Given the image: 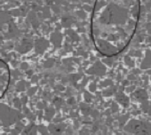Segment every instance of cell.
I'll return each instance as SVG.
<instances>
[{
  "label": "cell",
  "mask_w": 151,
  "mask_h": 135,
  "mask_svg": "<svg viewBox=\"0 0 151 135\" xmlns=\"http://www.w3.org/2000/svg\"><path fill=\"white\" fill-rule=\"evenodd\" d=\"M140 0H95L90 33L95 50L111 58L123 52L136 35Z\"/></svg>",
  "instance_id": "1"
},
{
  "label": "cell",
  "mask_w": 151,
  "mask_h": 135,
  "mask_svg": "<svg viewBox=\"0 0 151 135\" xmlns=\"http://www.w3.org/2000/svg\"><path fill=\"white\" fill-rule=\"evenodd\" d=\"M11 80V73L9 67L5 60L0 59V100L8 90Z\"/></svg>",
  "instance_id": "2"
}]
</instances>
